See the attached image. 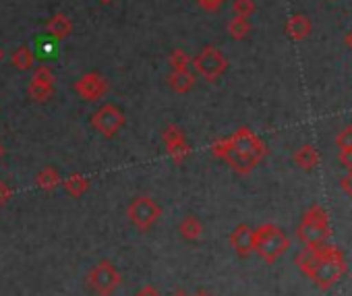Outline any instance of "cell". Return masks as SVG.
<instances>
[{
	"instance_id": "cell-1",
	"label": "cell",
	"mask_w": 352,
	"mask_h": 296,
	"mask_svg": "<svg viewBox=\"0 0 352 296\" xmlns=\"http://www.w3.org/2000/svg\"><path fill=\"white\" fill-rule=\"evenodd\" d=\"M212 156L224 160L236 174H251L267 156V147L249 126L236 128L230 137L212 143Z\"/></svg>"
},
{
	"instance_id": "cell-2",
	"label": "cell",
	"mask_w": 352,
	"mask_h": 296,
	"mask_svg": "<svg viewBox=\"0 0 352 296\" xmlns=\"http://www.w3.org/2000/svg\"><path fill=\"white\" fill-rule=\"evenodd\" d=\"M290 247V238L276 224H261L253 230V253L265 263H276Z\"/></svg>"
},
{
	"instance_id": "cell-3",
	"label": "cell",
	"mask_w": 352,
	"mask_h": 296,
	"mask_svg": "<svg viewBox=\"0 0 352 296\" xmlns=\"http://www.w3.org/2000/svg\"><path fill=\"white\" fill-rule=\"evenodd\" d=\"M296 238L305 244V247H319L325 244L329 238V218L327 212L315 203L313 207H309L296 228Z\"/></svg>"
},
{
	"instance_id": "cell-4",
	"label": "cell",
	"mask_w": 352,
	"mask_h": 296,
	"mask_svg": "<svg viewBox=\"0 0 352 296\" xmlns=\"http://www.w3.org/2000/svg\"><path fill=\"white\" fill-rule=\"evenodd\" d=\"M319 253H321V259H319V265H317V271L313 275V282L321 288V290H329L346 271V261H344V255L338 247L333 244H319Z\"/></svg>"
},
{
	"instance_id": "cell-5",
	"label": "cell",
	"mask_w": 352,
	"mask_h": 296,
	"mask_svg": "<svg viewBox=\"0 0 352 296\" xmlns=\"http://www.w3.org/2000/svg\"><path fill=\"white\" fill-rule=\"evenodd\" d=\"M191 67L201 79H206L208 83H216L228 71V58L216 46H204L191 58Z\"/></svg>"
},
{
	"instance_id": "cell-6",
	"label": "cell",
	"mask_w": 352,
	"mask_h": 296,
	"mask_svg": "<svg viewBox=\"0 0 352 296\" xmlns=\"http://www.w3.org/2000/svg\"><path fill=\"white\" fill-rule=\"evenodd\" d=\"M85 282L98 296H112L122 284V275L110 259H102L87 271Z\"/></svg>"
},
{
	"instance_id": "cell-7",
	"label": "cell",
	"mask_w": 352,
	"mask_h": 296,
	"mask_svg": "<svg viewBox=\"0 0 352 296\" xmlns=\"http://www.w3.org/2000/svg\"><path fill=\"white\" fill-rule=\"evenodd\" d=\"M89 124H91V128H94L98 135H102L104 139H112V137H116V135L124 128L126 116H124V110H122L120 106L108 102V104H102V106L89 116Z\"/></svg>"
},
{
	"instance_id": "cell-8",
	"label": "cell",
	"mask_w": 352,
	"mask_h": 296,
	"mask_svg": "<svg viewBox=\"0 0 352 296\" xmlns=\"http://www.w3.org/2000/svg\"><path fill=\"white\" fill-rule=\"evenodd\" d=\"M126 216L129 222L139 230L147 232L160 218H162V207L147 195H137L129 201L126 205Z\"/></svg>"
},
{
	"instance_id": "cell-9",
	"label": "cell",
	"mask_w": 352,
	"mask_h": 296,
	"mask_svg": "<svg viewBox=\"0 0 352 296\" xmlns=\"http://www.w3.org/2000/svg\"><path fill=\"white\" fill-rule=\"evenodd\" d=\"M162 141L166 147V154L174 164H183L191 156V145L187 141V135L183 133L181 126L168 124L162 133Z\"/></svg>"
},
{
	"instance_id": "cell-10",
	"label": "cell",
	"mask_w": 352,
	"mask_h": 296,
	"mask_svg": "<svg viewBox=\"0 0 352 296\" xmlns=\"http://www.w3.org/2000/svg\"><path fill=\"white\" fill-rule=\"evenodd\" d=\"M75 93L83 100V102H100L106 98L108 89H110V83L106 77H102L100 73L91 71L83 77H79L73 85Z\"/></svg>"
},
{
	"instance_id": "cell-11",
	"label": "cell",
	"mask_w": 352,
	"mask_h": 296,
	"mask_svg": "<svg viewBox=\"0 0 352 296\" xmlns=\"http://www.w3.org/2000/svg\"><path fill=\"white\" fill-rule=\"evenodd\" d=\"M230 247L234 249V253L241 259H247L253 253V228L247 224H239L232 232H230Z\"/></svg>"
},
{
	"instance_id": "cell-12",
	"label": "cell",
	"mask_w": 352,
	"mask_h": 296,
	"mask_svg": "<svg viewBox=\"0 0 352 296\" xmlns=\"http://www.w3.org/2000/svg\"><path fill=\"white\" fill-rule=\"evenodd\" d=\"M73 34V23L67 15L56 13L46 21V36L52 38L54 42H63Z\"/></svg>"
},
{
	"instance_id": "cell-13",
	"label": "cell",
	"mask_w": 352,
	"mask_h": 296,
	"mask_svg": "<svg viewBox=\"0 0 352 296\" xmlns=\"http://www.w3.org/2000/svg\"><path fill=\"white\" fill-rule=\"evenodd\" d=\"M319 259H321L319 247H305L302 251H298L294 263H296V267L300 269L302 275L313 280V275L317 271V265H319Z\"/></svg>"
},
{
	"instance_id": "cell-14",
	"label": "cell",
	"mask_w": 352,
	"mask_h": 296,
	"mask_svg": "<svg viewBox=\"0 0 352 296\" xmlns=\"http://www.w3.org/2000/svg\"><path fill=\"white\" fill-rule=\"evenodd\" d=\"M286 34H288V38L292 40V42H302V40H307L309 36H311V30H313V25H311V21L305 17V15H300V13H296V15H292L288 21H286Z\"/></svg>"
},
{
	"instance_id": "cell-15",
	"label": "cell",
	"mask_w": 352,
	"mask_h": 296,
	"mask_svg": "<svg viewBox=\"0 0 352 296\" xmlns=\"http://www.w3.org/2000/svg\"><path fill=\"white\" fill-rule=\"evenodd\" d=\"M168 85L176 93H189L195 87V73H191V71H170Z\"/></svg>"
},
{
	"instance_id": "cell-16",
	"label": "cell",
	"mask_w": 352,
	"mask_h": 296,
	"mask_svg": "<svg viewBox=\"0 0 352 296\" xmlns=\"http://www.w3.org/2000/svg\"><path fill=\"white\" fill-rule=\"evenodd\" d=\"M63 183L60 179V172L54 168V166H44L38 174H36V187L46 191V193H52L54 189H58Z\"/></svg>"
},
{
	"instance_id": "cell-17",
	"label": "cell",
	"mask_w": 352,
	"mask_h": 296,
	"mask_svg": "<svg viewBox=\"0 0 352 296\" xmlns=\"http://www.w3.org/2000/svg\"><path fill=\"white\" fill-rule=\"evenodd\" d=\"M292 160H294V164L300 170H307L309 172V170H313L319 164V152L315 150L313 145H302V147H298V150L294 152Z\"/></svg>"
},
{
	"instance_id": "cell-18",
	"label": "cell",
	"mask_w": 352,
	"mask_h": 296,
	"mask_svg": "<svg viewBox=\"0 0 352 296\" xmlns=\"http://www.w3.org/2000/svg\"><path fill=\"white\" fill-rule=\"evenodd\" d=\"M60 187L65 189L67 195L79 199V197H83V195L89 191V181H87V177H83V174H79V172H73L69 179H65V181L60 183Z\"/></svg>"
},
{
	"instance_id": "cell-19",
	"label": "cell",
	"mask_w": 352,
	"mask_h": 296,
	"mask_svg": "<svg viewBox=\"0 0 352 296\" xmlns=\"http://www.w3.org/2000/svg\"><path fill=\"white\" fill-rule=\"evenodd\" d=\"M179 232L185 240L189 242H195L201 238V232H204V226L201 222L197 220V216H185L179 224Z\"/></svg>"
},
{
	"instance_id": "cell-20",
	"label": "cell",
	"mask_w": 352,
	"mask_h": 296,
	"mask_svg": "<svg viewBox=\"0 0 352 296\" xmlns=\"http://www.w3.org/2000/svg\"><path fill=\"white\" fill-rule=\"evenodd\" d=\"M11 65L17 71H30L34 67V52L28 46H17L11 52Z\"/></svg>"
},
{
	"instance_id": "cell-21",
	"label": "cell",
	"mask_w": 352,
	"mask_h": 296,
	"mask_svg": "<svg viewBox=\"0 0 352 296\" xmlns=\"http://www.w3.org/2000/svg\"><path fill=\"white\" fill-rule=\"evenodd\" d=\"M54 95V85H44V83H36L30 81L28 85V98L36 104H46L50 98Z\"/></svg>"
},
{
	"instance_id": "cell-22",
	"label": "cell",
	"mask_w": 352,
	"mask_h": 296,
	"mask_svg": "<svg viewBox=\"0 0 352 296\" xmlns=\"http://www.w3.org/2000/svg\"><path fill=\"white\" fill-rule=\"evenodd\" d=\"M251 34V23H249V19H243V17H232L230 21H228V36L232 38V40H245L247 36Z\"/></svg>"
},
{
	"instance_id": "cell-23",
	"label": "cell",
	"mask_w": 352,
	"mask_h": 296,
	"mask_svg": "<svg viewBox=\"0 0 352 296\" xmlns=\"http://www.w3.org/2000/svg\"><path fill=\"white\" fill-rule=\"evenodd\" d=\"M191 58H193V56H189L185 50L176 48V50H172V52H170V56H168V65H170V69H172V71H191Z\"/></svg>"
},
{
	"instance_id": "cell-24",
	"label": "cell",
	"mask_w": 352,
	"mask_h": 296,
	"mask_svg": "<svg viewBox=\"0 0 352 296\" xmlns=\"http://www.w3.org/2000/svg\"><path fill=\"white\" fill-rule=\"evenodd\" d=\"M255 3L253 0H234L232 3V15L234 17H243V19H249L253 13H255Z\"/></svg>"
},
{
	"instance_id": "cell-25",
	"label": "cell",
	"mask_w": 352,
	"mask_h": 296,
	"mask_svg": "<svg viewBox=\"0 0 352 296\" xmlns=\"http://www.w3.org/2000/svg\"><path fill=\"white\" fill-rule=\"evenodd\" d=\"M32 81L44 83V85H54V83H56V77H54V73H52L48 67H38V69L34 71V75H32Z\"/></svg>"
},
{
	"instance_id": "cell-26",
	"label": "cell",
	"mask_w": 352,
	"mask_h": 296,
	"mask_svg": "<svg viewBox=\"0 0 352 296\" xmlns=\"http://www.w3.org/2000/svg\"><path fill=\"white\" fill-rule=\"evenodd\" d=\"M336 145H338V150H346V147H352V124L344 126L336 135Z\"/></svg>"
},
{
	"instance_id": "cell-27",
	"label": "cell",
	"mask_w": 352,
	"mask_h": 296,
	"mask_svg": "<svg viewBox=\"0 0 352 296\" xmlns=\"http://www.w3.org/2000/svg\"><path fill=\"white\" fill-rule=\"evenodd\" d=\"M36 48L40 50V52H38L40 56H44V58H50V56L54 54V40L46 36L44 40H38Z\"/></svg>"
},
{
	"instance_id": "cell-28",
	"label": "cell",
	"mask_w": 352,
	"mask_h": 296,
	"mask_svg": "<svg viewBox=\"0 0 352 296\" xmlns=\"http://www.w3.org/2000/svg\"><path fill=\"white\" fill-rule=\"evenodd\" d=\"M11 199H13V189H11V185L0 181V207H5Z\"/></svg>"
},
{
	"instance_id": "cell-29",
	"label": "cell",
	"mask_w": 352,
	"mask_h": 296,
	"mask_svg": "<svg viewBox=\"0 0 352 296\" xmlns=\"http://www.w3.org/2000/svg\"><path fill=\"white\" fill-rule=\"evenodd\" d=\"M197 5H199L206 13H216V11H220V7L224 5V0H197Z\"/></svg>"
},
{
	"instance_id": "cell-30",
	"label": "cell",
	"mask_w": 352,
	"mask_h": 296,
	"mask_svg": "<svg viewBox=\"0 0 352 296\" xmlns=\"http://www.w3.org/2000/svg\"><path fill=\"white\" fill-rule=\"evenodd\" d=\"M338 160H340V164L350 172V170H352V147H346V150H340Z\"/></svg>"
},
{
	"instance_id": "cell-31",
	"label": "cell",
	"mask_w": 352,
	"mask_h": 296,
	"mask_svg": "<svg viewBox=\"0 0 352 296\" xmlns=\"http://www.w3.org/2000/svg\"><path fill=\"white\" fill-rule=\"evenodd\" d=\"M340 189H342L348 197H352V170H350L346 177L340 179Z\"/></svg>"
},
{
	"instance_id": "cell-32",
	"label": "cell",
	"mask_w": 352,
	"mask_h": 296,
	"mask_svg": "<svg viewBox=\"0 0 352 296\" xmlns=\"http://www.w3.org/2000/svg\"><path fill=\"white\" fill-rule=\"evenodd\" d=\"M135 296H162V294H160V290H157L155 286L145 284L143 288H139V290L135 292Z\"/></svg>"
},
{
	"instance_id": "cell-33",
	"label": "cell",
	"mask_w": 352,
	"mask_h": 296,
	"mask_svg": "<svg viewBox=\"0 0 352 296\" xmlns=\"http://www.w3.org/2000/svg\"><path fill=\"white\" fill-rule=\"evenodd\" d=\"M344 44H346V46H348V48L352 50V30H350V32L346 34V38H344Z\"/></svg>"
},
{
	"instance_id": "cell-34",
	"label": "cell",
	"mask_w": 352,
	"mask_h": 296,
	"mask_svg": "<svg viewBox=\"0 0 352 296\" xmlns=\"http://www.w3.org/2000/svg\"><path fill=\"white\" fill-rule=\"evenodd\" d=\"M170 296H191V294H187L185 290H174V292H172Z\"/></svg>"
},
{
	"instance_id": "cell-35",
	"label": "cell",
	"mask_w": 352,
	"mask_h": 296,
	"mask_svg": "<svg viewBox=\"0 0 352 296\" xmlns=\"http://www.w3.org/2000/svg\"><path fill=\"white\" fill-rule=\"evenodd\" d=\"M193 296H214L212 292H208V290H199V292H195Z\"/></svg>"
},
{
	"instance_id": "cell-36",
	"label": "cell",
	"mask_w": 352,
	"mask_h": 296,
	"mask_svg": "<svg viewBox=\"0 0 352 296\" xmlns=\"http://www.w3.org/2000/svg\"><path fill=\"white\" fill-rule=\"evenodd\" d=\"M3 158H5V145L0 141V162H3Z\"/></svg>"
},
{
	"instance_id": "cell-37",
	"label": "cell",
	"mask_w": 352,
	"mask_h": 296,
	"mask_svg": "<svg viewBox=\"0 0 352 296\" xmlns=\"http://www.w3.org/2000/svg\"><path fill=\"white\" fill-rule=\"evenodd\" d=\"M98 3H102V5H110V3H114V0H98Z\"/></svg>"
},
{
	"instance_id": "cell-38",
	"label": "cell",
	"mask_w": 352,
	"mask_h": 296,
	"mask_svg": "<svg viewBox=\"0 0 352 296\" xmlns=\"http://www.w3.org/2000/svg\"><path fill=\"white\" fill-rule=\"evenodd\" d=\"M3 58H5V50L0 48V62H3Z\"/></svg>"
}]
</instances>
